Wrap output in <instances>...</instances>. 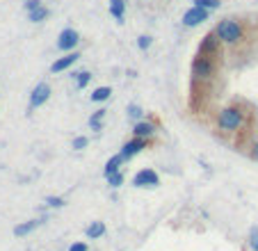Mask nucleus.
<instances>
[{
    "instance_id": "10",
    "label": "nucleus",
    "mask_w": 258,
    "mask_h": 251,
    "mask_svg": "<svg viewBox=\"0 0 258 251\" xmlns=\"http://www.w3.org/2000/svg\"><path fill=\"white\" fill-rule=\"evenodd\" d=\"M50 94H53L50 85H48V82H39V85H37V87L30 92V110L41 108V105H44L46 101L50 99Z\"/></svg>"
},
{
    "instance_id": "17",
    "label": "nucleus",
    "mask_w": 258,
    "mask_h": 251,
    "mask_svg": "<svg viewBox=\"0 0 258 251\" xmlns=\"http://www.w3.org/2000/svg\"><path fill=\"white\" fill-rule=\"evenodd\" d=\"M48 16H50V10L46 5H41L39 10H35V12H28V21H30V23H44Z\"/></svg>"
},
{
    "instance_id": "11",
    "label": "nucleus",
    "mask_w": 258,
    "mask_h": 251,
    "mask_svg": "<svg viewBox=\"0 0 258 251\" xmlns=\"http://www.w3.org/2000/svg\"><path fill=\"white\" fill-rule=\"evenodd\" d=\"M158 133V123L149 121V119H142V121H135L133 126V135L135 137H144V139H153Z\"/></svg>"
},
{
    "instance_id": "14",
    "label": "nucleus",
    "mask_w": 258,
    "mask_h": 251,
    "mask_svg": "<svg viewBox=\"0 0 258 251\" xmlns=\"http://www.w3.org/2000/svg\"><path fill=\"white\" fill-rule=\"evenodd\" d=\"M105 231H108V228H105L103 222H92L90 226L84 228V235L90 237V240H99V237L105 235Z\"/></svg>"
},
{
    "instance_id": "28",
    "label": "nucleus",
    "mask_w": 258,
    "mask_h": 251,
    "mask_svg": "<svg viewBox=\"0 0 258 251\" xmlns=\"http://www.w3.org/2000/svg\"><path fill=\"white\" fill-rule=\"evenodd\" d=\"M69 251H90V249H87V244H84V242H73V244L69 246Z\"/></svg>"
},
{
    "instance_id": "19",
    "label": "nucleus",
    "mask_w": 258,
    "mask_h": 251,
    "mask_svg": "<svg viewBox=\"0 0 258 251\" xmlns=\"http://www.w3.org/2000/svg\"><path fill=\"white\" fill-rule=\"evenodd\" d=\"M105 112H108V110H105V108H101V110H96V112L90 117V126H92V128H94V130H101V128H103Z\"/></svg>"
},
{
    "instance_id": "26",
    "label": "nucleus",
    "mask_w": 258,
    "mask_h": 251,
    "mask_svg": "<svg viewBox=\"0 0 258 251\" xmlns=\"http://www.w3.org/2000/svg\"><path fill=\"white\" fill-rule=\"evenodd\" d=\"M46 206H50V208H62V206H64V199H62V197H46Z\"/></svg>"
},
{
    "instance_id": "24",
    "label": "nucleus",
    "mask_w": 258,
    "mask_h": 251,
    "mask_svg": "<svg viewBox=\"0 0 258 251\" xmlns=\"http://www.w3.org/2000/svg\"><path fill=\"white\" fill-rule=\"evenodd\" d=\"M151 44H153V37H149V35H139L137 37V48L139 50H149Z\"/></svg>"
},
{
    "instance_id": "27",
    "label": "nucleus",
    "mask_w": 258,
    "mask_h": 251,
    "mask_svg": "<svg viewBox=\"0 0 258 251\" xmlns=\"http://www.w3.org/2000/svg\"><path fill=\"white\" fill-rule=\"evenodd\" d=\"M41 5H44V3H41V0H25V3H23L25 12H35V10H39Z\"/></svg>"
},
{
    "instance_id": "8",
    "label": "nucleus",
    "mask_w": 258,
    "mask_h": 251,
    "mask_svg": "<svg viewBox=\"0 0 258 251\" xmlns=\"http://www.w3.org/2000/svg\"><path fill=\"white\" fill-rule=\"evenodd\" d=\"M158 185H160V176H158V172L151 167L139 169L133 176V187H158Z\"/></svg>"
},
{
    "instance_id": "29",
    "label": "nucleus",
    "mask_w": 258,
    "mask_h": 251,
    "mask_svg": "<svg viewBox=\"0 0 258 251\" xmlns=\"http://www.w3.org/2000/svg\"><path fill=\"white\" fill-rule=\"evenodd\" d=\"M251 158H253V160H256V162H258V137H256V139H253V142H251Z\"/></svg>"
},
{
    "instance_id": "12",
    "label": "nucleus",
    "mask_w": 258,
    "mask_h": 251,
    "mask_svg": "<svg viewBox=\"0 0 258 251\" xmlns=\"http://www.w3.org/2000/svg\"><path fill=\"white\" fill-rule=\"evenodd\" d=\"M44 224V219H28V222H21L14 226V235L16 237H25V235H30L32 231H37V228Z\"/></svg>"
},
{
    "instance_id": "2",
    "label": "nucleus",
    "mask_w": 258,
    "mask_h": 251,
    "mask_svg": "<svg viewBox=\"0 0 258 251\" xmlns=\"http://www.w3.org/2000/svg\"><path fill=\"white\" fill-rule=\"evenodd\" d=\"M224 46H240L247 39V28L238 19H222L213 30Z\"/></svg>"
},
{
    "instance_id": "6",
    "label": "nucleus",
    "mask_w": 258,
    "mask_h": 251,
    "mask_svg": "<svg viewBox=\"0 0 258 251\" xmlns=\"http://www.w3.org/2000/svg\"><path fill=\"white\" fill-rule=\"evenodd\" d=\"M80 44V35L78 30L73 28H64L60 32V37H57V50H62V53H71V50H75V46Z\"/></svg>"
},
{
    "instance_id": "9",
    "label": "nucleus",
    "mask_w": 258,
    "mask_h": 251,
    "mask_svg": "<svg viewBox=\"0 0 258 251\" xmlns=\"http://www.w3.org/2000/svg\"><path fill=\"white\" fill-rule=\"evenodd\" d=\"M78 59H80V53H78V50L64 53L62 57H57V59L53 62V64H50V73H64V71H69L71 66H73L75 62H78Z\"/></svg>"
},
{
    "instance_id": "13",
    "label": "nucleus",
    "mask_w": 258,
    "mask_h": 251,
    "mask_svg": "<svg viewBox=\"0 0 258 251\" xmlns=\"http://www.w3.org/2000/svg\"><path fill=\"white\" fill-rule=\"evenodd\" d=\"M126 160H124V155L121 153H117V155H112V158L105 162V169H103V176L108 178V176H112V174H117V172H121V164H124Z\"/></svg>"
},
{
    "instance_id": "21",
    "label": "nucleus",
    "mask_w": 258,
    "mask_h": 251,
    "mask_svg": "<svg viewBox=\"0 0 258 251\" xmlns=\"http://www.w3.org/2000/svg\"><path fill=\"white\" fill-rule=\"evenodd\" d=\"M192 5L204 7V10L213 12V10H219V7H222V0H192Z\"/></svg>"
},
{
    "instance_id": "20",
    "label": "nucleus",
    "mask_w": 258,
    "mask_h": 251,
    "mask_svg": "<svg viewBox=\"0 0 258 251\" xmlns=\"http://www.w3.org/2000/svg\"><path fill=\"white\" fill-rule=\"evenodd\" d=\"M126 114H128L130 121H142V119H144V110L139 108L137 103H130L128 108H126Z\"/></svg>"
},
{
    "instance_id": "18",
    "label": "nucleus",
    "mask_w": 258,
    "mask_h": 251,
    "mask_svg": "<svg viewBox=\"0 0 258 251\" xmlns=\"http://www.w3.org/2000/svg\"><path fill=\"white\" fill-rule=\"evenodd\" d=\"M92 78H94V75H92V71H78V73H73L75 87H78V89H84V87H87V85L92 82Z\"/></svg>"
},
{
    "instance_id": "4",
    "label": "nucleus",
    "mask_w": 258,
    "mask_h": 251,
    "mask_svg": "<svg viewBox=\"0 0 258 251\" xmlns=\"http://www.w3.org/2000/svg\"><path fill=\"white\" fill-rule=\"evenodd\" d=\"M208 19H210V12H208V10L192 5L190 10H185V12H183V19H181V21H183L185 28H197V25L206 23Z\"/></svg>"
},
{
    "instance_id": "16",
    "label": "nucleus",
    "mask_w": 258,
    "mask_h": 251,
    "mask_svg": "<svg viewBox=\"0 0 258 251\" xmlns=\"http://www.w3.org/2000/svg\"><path fill=\"white\" fill-rule=\"evenodd\" d=\"M110 14L121 23L126 16V0H110Z\"/></svg>"
},
{
    "instance_id": "25",
    "label": "nucleus",
    "mask_w": 258,
    "mask_h": 251,
    "mask_svg": "<svg viewBox=\"0 0 258 251\" xmlns=\"http://www.w3.org/2000/svg\"><path fill=\"white\" fill-rule=\"evenodd\" d=\"M249 246H251V251H258V226H251V231H249Z\"/></svg>"
},
{
    "instance_id": "5",
    "label": "nucleus",
    "mask_w": 258,
    "mask_h": 251,
    "mask_svg": "<svg viewBox=\"0 0 258 251\" xmlns=\"http://www.w3.org/2000/svg\"><path fill=\"white\" fill-rule=\"evenodd\" d=\"M151 139H144V137H130L128 142H124V146H121V155H124V160H133L135 155H139V153L144 151V148H149Z\"/></svg>"
},
{
    "instance_id": "3",
    "label": "nucleus",
    "mask_w": 258,
    "mask_h": 251,
    "mask_svg": "<svg viewBox=\"0 0 258 251\" xmlns=\"http://www.w3.org/2000/svg\"><path fill=\"white\" fill-rule=\"evenodd\" d=\"M190 73H192V82H201L208 85L215 80L217 75V59L215 57H206V55H197L190 64Z\"/></svg>"
},
{
    "instance_id": "23",
    "label": "nucleus",
    "mask_w": 258,
    "mask_h": 251,
    "mask_svg": "<svg viewBox=\"0 0 258 251\" xmlns=\"http://www.w3.org/2000/svg\"><path fill=\"white\" fill-rule=\"evenodd\" d=\"M90 146V137H84V135H80V137H75L73 142H71V148L73 151H82V148Z\"/></svg>"
},
{
    "instance_id": "22",
    "label": "nucleus",
    "mask_w": 258,
    "mask_h": 251,
    "mask_svg": "<svg viewBox=\"0 0 258 251\" xmlns=\"http://www.w3.org/2000/svg\"><path fill=\"white\" fill-rule=\"evenodd\" d=\"M105 181H108V185L110 187H114V190H117V187H121L124 185V181H126V176L121 172H117V174H112V176H108L105 178Z\"/></svg>"
},
{
    "instance_id": "1",
    "label": "nucleus",
    "mask_w": 258,
    "mask_h": 251,
    "mask_svg": "<svg viewBox=\"0 0 258 251\" xmlns=\"http://www.w3.org/2000/svg\"><path fill=\"white\" fill-rule=\"evenodd\" d=\"M244 121H247V112H244L242 105L231 103L224 105L217 110L215 114V126H217L222 133H238L244 128Z\"/></svg>"
},
{
    "instance_id": "7",
    "label": "nucleus",
    "mask_w": 258,
    "mask_h": 251,
    "mask_svg": "<svg viewBox=\"0 0 258 251\" xmlns=\"http://www.w3.org/2000/svg\"><path fill=\"white\" fill-rule=\"evenodd\" d=\"M219 48H222V41L217 39V35H215V32H208L204 39L199 41L197 55H206V57H215V59H217Z\"/></svg>"
},
{
    "instance_id": "15",
    "label": "nucleus",
    "mask_w": 258,
    "mask_h": 251,
    "mask_svg": "<svg viewBox=\"0 0 258 251\" xmlns=\"http://www.w3.org/2000/svg\"><path fill=\"white\" fill-rule=\"evenodd\" d=\"M110 96H112V89L110 87H96L94 92L90 94V99H92V103H105V101H110Z\"/></svg>"
}]
</instances>
